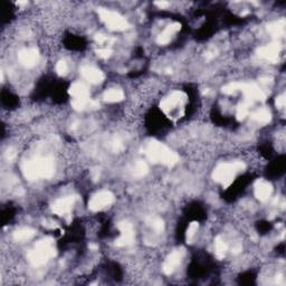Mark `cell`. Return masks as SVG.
<instances>
[{
  "label": "cell",
  "mask_w": 286,
  "mask_h": 286,
  "mask_svg": "<svg viewBox=\"0 0 286 286\" xmlns=\"http://www.w3.org/2000/svg\"><path fill=\"white\" fill-rule=\"evenodd\" d=\"M75 201L76 199L74 196H66L64 198H60V199H57L53 203L52 210L57 216H66V214H68L72 211V209H73L75 205Z\"/></svg>",
  "instance_id": "cell-9"
},
{
  "label": "cell",
  "mask_w": 286,
  "mask_h": 286,
  "mask_svg": "<svg viewBox=\"0 0 286 286\" xmlns=\"http://www.w3.org/2000/svg\"><path fill=\"white\" fill-rule=\"evenodd\" d=\"M156 5H157V6H158L159 8L163 9V8H167V7L169 6V3H167V2H161V3H156Z\"/></svg>",
  "instance_id": "cell-30"
},
{
  "label": "cell",
  "mask_w": 286,
  "mask_h": 286,
  "mask_svg": "<svg viewBox=\"0 0 286 286\" xmlns=\"http://www.w3.org/2000/svg\"><path fill=\"white\" fill-rule=\"evenodd\" d=\"M284 27H285V23L284 20H279L276 21V23H273L268 26V31L271 32L273 36H279L284 34Z\"/></svg>",
  "instance_id": "cell-22"
},
{
  "label": "cell",
  "mask_w": 286,
  "mask_h": 286,
  "mask_svg": "<svg viewBox=\"0 0 286 286\" xmlns=\"http://www.w3.org/2000/svg\"><path fill=\"white\" fill-rule=\"evenodd\" d=\"M253 121H255L258 124H267L271 121V113L266 109H261L257 110L256 112L253 113L252 115Z\"/></svg>",
  "instance_id": "cell-20"
},
{
  "label": "cell",
  "mask_w": 286,
  "mask_h": 286,
  "mask_svg": "<svg viewBox=\"0 0 286 286\" xmlns=\"http://www.w3.org/2000/svg\"><path fill=\"white\" fill-rule=\"evenodd\" d=\"M181 29V25L179 23H172L169 26H167L166 28L161 31L160 34L157 37V43L159 45H167L170 42H171L174 35Z\"/></svg>",
  "instance_id": "cell-16"
},
{
  "label": "cell",
  "mask_w": 286,
  "mask_h": 286,
  "mask_svg": "<svg viewBox=\"0 0 286 286\" xmlns=\"http://www.w3.org/2000/svg\"><path fill=\"white\" fill-rule=\"evenodd\" d=\"M245 168V164L241 162H226L222 163L214 169L213 171V180L222 184L223 187H229L233 184L234 179L236 178L241 170Z\"/></svg>",
  "instance_id": "cell-4"
},
{
  "label": "cell",
  "mask_w": 286,
  "mask_h": 286,
  "mask_svg": "<svg viewBox=\"0 0 286 286\" xmlns=\"http://www.w3.org/2000/svg\"><path fill=\"white\" fill-rule=\"evenodd\" d=\"M249 114V104L248 103H241L236 110V117L238 121H243L246 119L247 115Z\"/></svg>",
  "instance_id": "cell-23"
},
{
  "label": "cell",
  "mask_w": 286,
  "mask_h": 286,
  "mask_svg": "<svg viewBox=\"0 0 286 286\" xmlns=\"http://www.w3.org/2000/svg\"><path fill=\"white\" fill-rule=\"evenodd\" d=\"M97 13L104 25H105L110 30L123 31L130 27L128 20H126L123 16H121L119 13H115L112 12V10L104 9V8L98 9Z\"/></svg>",
  "instance_id": "cell-5"
},
{
  "label": "cell",
  "mask_w": 286,
  "mask_h": 286,
  "mask_svg": "<svg viewBox=\"0 0 286 286\" xmlns=\"http://www.w3.org/2000/svg\"><path fill=\"white\" fill-rule=\"evenodd\" d=\"M19 62L27 68H31L40 62V54L35 48H25L19 52Z\"/></svg>",
  "instance_id": "cell-10"
},
{
  "label": "cell",
  "mask_w": 286,
  "mask_h": 286,
  "mask_svg": "<svg viewBox=\"0 0 286 286\" xmlns=\"http://www.w3.org/2000/svg\"><path fill=\"white\" fill-rule=\"evenodd\" d=\"M23 171L28 180L51 178L55 171L54 161L49 158L31 159L24 164Z\"/></svg>",
  "instance_id": "cell-1"
},
{
  "label": "cell",
  "mask_w": 286,
  "mask_h": 286,
  "mask_svg": "<svg viewBox=\"0 0 286 286\" xmlns=\"http://www.w3.org/2000/svg\"><path fill=\"white\" fill-rule=\"evenodd\" d=\"M69 95L73 98H85V97H90V92L87 86L81 82H75L70 85L69 90H68Z\"/></svg>",
  "instance_id": "cell-17"
},
{
  "label": "cell",
  "mask_w": 286,
  "mask_h": 286,
  "mask_svg": "<svg viewBox=\"0 0 286 286\" xmlns=\"http://www.w3.org/2000/svg\"><path fill=\"white\" fill-rule=\"evenodd\" d=\"M151 226L153 229L157 230V232H161V230H163V223L161 219H153Z\"/></svg>",
  "instance_id": "cell-28"
},
{
  "label": "cell",
  "mask_w": 286,
  "mask_h": 286,
  "mask_svg": "<svg viewBox=\"0 0 286 286\" xmlns=\"http://www.w3.org/2000/svg\"><path fill=\"white\" fill-rule=\"evenodd\" d=\"M35 234L36 233H35L34 229L24 227V228L18 229L17 232L14 233V239L16 241H19V243H24V241H27V240H29V239L34 237Z\"/></svg>",
  "instance_id": "cell-19"
},
{
  "label": "cell",
  "mask_w": 286,
  "mask_h": 286,
  "mask_svg": "<svg viewBox=\"0 0 286 286\" xmlns=\"http://www.w3.org/2000/svg\"><path fill=\"white\" fill-rule=\"evenodd\" d=\"M103 98H104V101L108 103H118V102L123 101L124 93L123 91H121L119 89H110L104 93Z\"/></svg>",
  "instance_id": "cell-18"
},
{
  "label": "cell",
  "mask_w": 286,
  "mask_h": 286,
  "mask_svg": "<svg viewBox=\"0 0 286 286\" xmlns=\"http://www.w3.org/2000/svg\"><path fill=\"white\" fill-rule=\"evenodd\" d=\"M146 153L147 157L150 159V161L155 163H161L168 167H172L179 161L178 156L161 142L153 141L149 143L147 147Z\"/></svg>",
  "instance_id": "cell-2"
},
{
  "label": "cell",
  "mask_w": 286,
  "mask_h": 286,
  "mask_svg": "<svg viewBox=\"0 0 286 286\" xmlns=\"http://www.w3.org/2000/svg\"><path fill=\"white\" fill-rule=\"evenodd\" d=\"M67 70H68V65H67V63H66L65 60H59V62L56 64V72H57V74L60 75V76H63V75H65L66 73H67Z\"/></svg>",
  "instance_id": "cell-25"
},
{
  "label": "cell",
  "mask_w": 286,
  "mask_h": 286,
  "mask_svg": "<svg viewBox=\"0 0 286 286\" xmlns=\"http://www.w3.org/2000/svg\"><path fill=\"white\" fill-rule=\"evenodd\" d=\"M55 254L56 251L54 247V240L52 238H44L38 241L34 249L29 253L28 260L32 266H42L45 265Z\"/></svg>",
  "instance_id": "cell-3"
},
{
  "label": "cell",
  "mask_w": 286,
  "mask_h": 286,
  "mask_svg": "<svg viewBox=\"0 0 286 286\" xmlns=\"http://www.w3.org/2000/svg\"><path fill=\"white\" fill-rule=\"evenodd\" d=\"M186 98L187 96L184 92H181V91L172 92L161 101L160 109L167 114L173 113V112H179V110L184 109Z\"/></svg>",
  "instance_id": "cell-6"
},
{
  "label": "cell",
  "mask_w": 286,
  "mask_h": 286,
  "mask_svg": "<svg viewBox=\"0 0 286 286\" xmlns=\"http://www.w3.org/2000/svg\"><path fill=\"white\" fill-rule=\"evenodd\" d=\"M95 41L97 44H100V45H110L113 42V38L111 37H108L105 35H102V34H98L95 36Z\"/></svg>",
  "instance_id": "cell-26"
},
{
  "label": "cell",
  "mask_w": 286,
  "mask_h": 286,
  "mask_svg": "<svg viewBox=\"0 0 286 286\" xmlns=\"http://www.w3.org/2000/svg\"><path fill=\"white\" fill-rule=\"evenodd\" d=\"M198 227H199V225L198 223L194 222L189 225L188 229H187V233H186V239H187V243H191L192 240L195 239L197 232H198Z\"/></svg>",
  "instance_id": "cell-24"
},
{
  "label": "cell",
  "mask_w": 286,
  "mask_h": 286,
  "mask_svg": "<svg viewBox=\"0 0 286 286\" xmlns=\"http://www.w3.org/2000/svg\"><path fill=\"white\" fill-rule=\"evenodd\" d=\"M81 74L91 84H100L105 79V75H104L103 72L96 67H93V66L82 67Z\"/></svg>",
  "instance_id": "cell-13"
},
{
  "label": "cell",
  "mask_w": 286,
  "mask_h": 286,
  "mask_svg": "<svg viewBox=\"0 0 286 286\" xmlns=\"http://www.w3.org/2000/svg\"><path fill=\"white\" fill-rule=\"evenodd\" d=\"M114 202V195L109 190L98 191L91 197L89 208L92 211H101Z\"/></svg>",
  "instance_id": "cell-7"
},
{
  "label": "cell",
  "mask_w": 286,
  "mask_h": 286,
  "mask_svg": "<svg viewBox=\"0 0 286 286\" xmlns=\"http://www.w3.org/2000/svg\"><path fill=\"white\" fill-rule=\"evenodd\" d=\"M228 251V246L222 237H217L214 240V253H216V256L219 260H223V258L226 256V253Z\"/></svg>",
  "instance_id": "cell-21"
},
{
  "label": "cell",
  "mask_w": 286,
  "mask_h": 286,
  "mask_svg": "<svg viewBox=\"0 0 286 286\" xmlns=\"http://www.w3.org/2000/svg\"><path fill=\"white\" fill-rule=\"evenodd\" d=\"M120 236L115 240V245L118 247H126L134 243V230L133 226L129 222H122L119 224Z\"/></svg>",
  "instance_id": "cell-8"
},
{
  "label": "cell",
  "mask_w": 286,
  "mask_h": 286,
  "mask_svg": "<svg viewBox=\"0 0 286 286\" xmlns=\"http://www.w3.org/2000/svg\"><path fill=\"white\" fill-rule=\"evenodd\" d=\"M254 192H255V197L258 200L262 202H265L269 199V198H271L273 194V187L271 184L268 183V181L264 180V179H260L255 183Z\"/></svg>",
  "instance_id": "cell-11"
},
{
  "label": "cell",
  "mask_w": 286,
  "mask_h": 286,
  "mask_svg": "<svg viewBox=\"0 0 286 286\" xmlns=\"http://www.w3.org/2000/svg\"><path fill=\"white\" fill-rule=\"evenodd\" d=\"M279 53H280V46L277 43L269 44V45H265L258 49V55H260L263 59L272 63L277 62Z\"/></svg>",
  "instance_id": "cell-15"
},
{
  "label": "cell",
  "mask_w": 286,
  "mask_h": 286,
  "mask_svg": "<svg viewBox=\"0 0 286 286\" xmlns=\"http://www.w3.org/2000/svg\"><path fill=\"white\" fill-rule=\"evenodd\" d=\"M97 55H98V57H101V58H109L110 56H111V54H112V51L110 48L108 47H103V48H100L98 51L96 52Z\"/></svg>",
  "instance_id": "cell-27"
},
{
  "label": "cell",
  "mask_w": 286,
  "mask_h": 286,
  "mask_svg": "<svg viewBox=\"0 0 286 286\" xmlns=\"http://www.w3.org/2000/svg\"><path fill=\"white\" fill-rule=\"evenodd\" d=\"M239 91L251 101H265L266 98L265 93L254 84H239Z\"/></svg>",
  "instance_id": "cell-14"
},
{
  "label": "cell",
  "mask_w": 286,
  "mask_h": 286,
  "mask_svg": "<svg viewBox=\"0 0 286 286\" xmlns=\"http://www.w3.org/2000/svg\"><path fill=\"white\" fill-rule=\"evenodd\" d=\"M184 257V252L183 251H174L170 253L166 261L163 263V272L167 275H171L177 267L180 265L181 261Z\"/></svg>",
  "instance_id": "cell-12"
},
{
  "label": "cell",
  "mask_w": 286,
  "mask_h": 286,
  "mask_svg": "<svg viewBox=\"0 0 286 286\" xmlns=\"http://www.w3.org/2000/svg\"><path fill=\"white\" fill-rule=\"evenodd\" d=\"M276 106L278 109H284L285 108V95L284 94L277 96V98H276Z\"/></svg>",
  "instance_id": "cell-29"
}]
</instances>
